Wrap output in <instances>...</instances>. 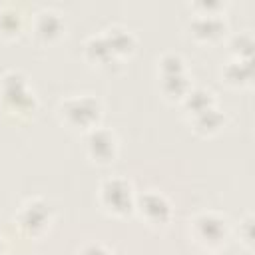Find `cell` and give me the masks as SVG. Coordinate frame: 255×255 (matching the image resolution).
Returning a JSON list of instances; mask_svg holds the SVG:
<instances>
[{"mask_svg": "<svg viewBox=\"0 0 255 255\" xmlns=\"http://www.w3.org/2000/svg\"><path fill=\"white\" fill-rule=\"evenodd\" d=\"M189 30L191 34L197 38V40H203V42H215L219 40L221 36H225V20L221 18L219 10H201L189 24Z\"/></svg>", "mask_w": 255, "mask_h": 255, "instance_id": "obj_10", "label": "cell"}, {"mask_svg": "<svg viewBox=\"0 0 255 255\" xmlns=\"http://www.w3.org/2000/svg\"><path fill=\"white\" fill-rule=\"evenodd\" d=\"M58 116L68 128L86 133L100 126L104 108L102 102L92 94H72L58 104Z\"/></svg>", "mask_w": 255, "mask_h": 255, "instance_id": "obj_2", "label": "cell"}, {"mask_svg": "<svg viewBox=\"0 0 255 255\" xmlns=\"http://www.w3.org/2000/svg\"><path fill=\"white\" fill-rule=\"evenodd\" d=\"M22 28V12L14 4H6L0 8V34L14 36Z\"/></svg>", "mask_w": 255, "mask_h": 255, "instance_id": "obj_14", "label": "cell"}, {"mask_svg": "<svg viewBox=\"0 0 255 255\" xmlns=\"http://www.w3.org/2000/svg\"><path fill=\"white\" fill-rule=\"evenodd\" d=\"M135 48V36L126 28H110L104 34H94L86 40L84 52L94 66H112L120 58L129 56Z\"/></svg>", "mask_w": 255, "mask_h": 255, "instance_id": "obj_1", "label": "cell"}, {"mask_svg": "<svg viewBox=\"0 0 255 255\" xmlns=\"http://www.w3.org/2000/svg\"><path fill=\"white\" fill-rule=\"evenodd\" d=\"M157 74H159L161 92L171 100L181 102L187 96V92L193 88L187 76L185 60L177 52H165L157 60Z\"/></svg>", "mask_w": 255, "mask_h": 255, "instance_id": "obj_6", "label": "cell"}, {"mask_svg": "<svg viewBox=\"0 0 255 255\" xmlns=\"http://www.w3.org/2000/svg\"><path fill=\"white\" fill-rule=\"evenodd\" d=\"M32 28H34V34H36L38 40L54 42L64 32V20H62V16L58 12L44 8V10L36 12V16L32 20Z\"/></svg>", "mask_w": 255, "mask_h": 255, "instance_id": "obj_11", "label": "cell"}, {"mask_svg": "<svg viewBox=\"0 0 255 255\" xmlns=\"http://www.w3.org/2000/svg\"><path fill=\"white\" fill-rule=\"evenodd\" d=\"M135 189L131 185V181H128L126 177H108L100 183L98 189V201L100 205L118 217H126L131 211H135Z\"/></svg>", "mask_w": 255, "mask_h": 255, "instance_id": "obj_5", "label": "cell"}, {"mask_svg": "<svg viewBox=\"0 0 255 255\" xmlns=\"http://www.w3.org/2000/svg\"><path fill=\"white\" fill-rule=\"evenodd\" d=\"M229 48L233 58H249L251 56V48H253V38L249 32H239L235 36L229 38Z\"/></svg>", "mask_w": 255, "mask_h": 255, "instance_id": "obj_15", "label": "cell"}, {"mask_svg": "<svg viewBox=\"0 0 255 255\" xmlns=\"http://www.w3.org/2000/svg\"><path fill=\"white\" fill-rule=\"evenodd\" d=\"M52 221H54V209L42 197H30V199H26L20 205L18 213H16V225L28 237L42 235L44 231H48V227L52 225Z\"/></svg>", "mask_w": 255, "mask_h": 255, "instance_id": "obj_7", "label": "cell"}, {"mask_svg": "<svg viewBox=\"0 0 255 255\" xmlns=\"http://www.w3.org/2000/svg\"><path fill=\"white\" fill-rule=\"evenodd\" d=\"M189 233L193 237L195 243H199L205 249H217L221 247L229 233H231V225L227 221V217L219 211H199L189 219Z\"/></svg>", "mask_w": 255, "mask_h": 255, "instance_id": "obj_3", "label": "cell"}, {"mask_svg": "<svg viewBox=\"0 0 255 255\" xmlns=\"http://www.w3.org/2000/svg\"><path fill=\"white\" fill-rule=\"evenodd\" d=\"M4 247H6V245H4V237H2V235H0V255H2V253H4Z\"/></svg>", "mask_w": 255, "mask_h": 255, "instance_id": "obj_18", "label": "cell"}, {"mask_svg": "<svg viewBox=\"0 0 255 255\" xmlns=\"http://www.w3.org/2000/svg\"><path fill=\"white\" fill-rule=\"evenodd\" d=\"M135 211L149 225H155V227L167 225L171 215H173L171 201L161 191H157V189H145V191L137 193V197H135Z\"/></svg>", "mask_w": 255, "mask_h": 255, "instance_id": "obj_8", "label": "cell"}, {"mask_svg": "<svg viewBox=\"0 0 255 255\" xmlns=\"http://www.w3.org/2000/svg\"><path fill=\"white\" fill-rule=\"evenodd\" d=\"M189 122H191V126H193L195 131H199V133H203V135H211V133H215V131L221 129V126H223V122H225V114H223V112L217 108V104H215V106H209V108H205L203 112L191 116Z\"/></svg>", "mask_w": 255, "mask_h": 255, "instance_id": "obj_13", "label": "cell"}, {"mask_svg": "<svg viewBox=\"0 0 255 255\" xmlns=\"http://www.w3.org/2000/svg\"><path fill=\"white\" fill-rule=\"evenodd\" d=\"M251 229H253V215L251 213H245V217L239 221V239L247 247L253 245V233H251Z\"/></svg>", "mask_w": 255, "mask_h": 255, "instance_id": "obj_16", "label": "cell"}, {"mask_svg": "<svg viewBox=\"0 0 255 255\" xmlns=\"http://www.w3.org/2000/svg\"><path fill=\"white\" fill-rule=\"evenodd\" d=\"M0 100L4 110L14 114H30L38 104L28 78L18 70H10L0 78Z\"/></svg>", "mask_w": 255, "mask_h": 255, "instance_id": "obj_4", "label": "cell"}, {"mask_svg": "<svg viewBox=\"0 0 255 255\" xmlns=\"http://www.w3.org/2000/svg\"><path fill=\"white\" fill-rule=\"evenodd\" d=\"M78 255H114L112 249L108 245H104L102 241H88L80 247Z\"/></svg>", "mask_w": 255, "mask_h": 255, "instance_id": "obj_17", "label": "cell"}, {"mask_svg": "<svg viewBox=\"0 0 255 255\" xmlns=\"http://www.w3.org/2000/svg\"><path fill=\"white\" fill-rule=\"evenodd\" d=\"M84 145H86V153L92 161L96 163H112L118 155V137L112 129L98 126L90 131L84 133Z\"/></svg>", "mask_w": 255, "mask_h": 255, "instance_id": "obj_9", "label": "cell"}, {"mask_svg": "<svg viewBox=\"0 0 255 255\" xmlns=\"http://www.w3.org/2000/svg\"><path fill=\"white\" fill-rule=\"evenodd\" d=\"M221 76L229 86L243 88L249 86L253 80V68H251V58H231L223 68Z\"/></svg>", "mask_w": 255, "mask_h": 255, "instance_id": "obj_12", "label": "cell"}]
</instances>
